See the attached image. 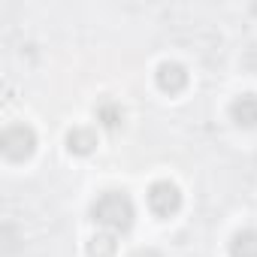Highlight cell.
Returning a JSON list of instances; mask_svg holds the SVG:
<instances>
[{
  "instance_id": "obj_1",
  "label": "cell",
  "mask_w": 257,
  "mask_h": 257,
  "mask_svg": "<svg viewBox=\"0 0 257 257\" xmlns=\"http://www.w3.org/2000/svg\"><path fill=\"white\" fill-rule=\"evenodd\" d=\"M134 218H137L134 200L124 191H106L91 203V221L112 233H127L134 227Z\"/></svg>"
},
{
  "instance_id": "obj_2",
  "label": "cell",
  "mask_w": 257,
  "mask_h": 257,
  "mask_svg": "<svg viewBox=\"0 0 257 257\" xmlns=\"http://www.w3.org/2000/svg\"><path fill=\"white\" fill-rule=\"evenodd\" d=\"M0 149H4V155L10 161H25L34 155L37 149V134H34V127L28 124H10L4 137H0Z\"/></svg>"
},
{
  "instance_id": "obj_3",
  "label": "cell",
  "mask_w": 257,
  "mask_h": 257,
  "mask_svg": "<svg viewBox=\"0 0 257 257\" xmlns=\"http://www.w3.org/2000/svg\"><path fill=\"white\" fill-rule=\"evenodd\" d=\"M149 209L158 215V218H173L179 209H182V191L176 182H155L149 188Z\"/></svg>"
},
{
  "instance_id": "obj_4",
  "label": "cell",
  "mask_w": 257,
  "mask_h": 257,
  "mask_svg": "<svg viewBox=\"0 0 257 257\" xmlns=\"http://www.w3.org/2000/svg\"><path fill=\"white\" fill-rule=\"evenodd\" d=\"M155 79H158V88L167 91V94H179V91L188 88V70H185L179 61H164V64H158Z\"/></svg>"
},
{
  "instance_id": "obj_5",
  "label": "cell",
  "mask_w": 257,
  "mask_h": 257,
  "mask_svg": "<svg viewBox=\"0 0 257 257\" xmlns=\"http://www.w3.org/2000/svg\"><path fill=\"white\" fill-rule=\"evenodd\" d=\"M230 118L239 127H257V94H239L230 103Z\"/></svg>"
},
{
  "instance_id": "obj_6",
  "label": "cell",
  "mask_w": 257,
  "mask_h": 257,
  "mask_svg": "<svg viewBox=\"0 0 257 257\" xmlns=\"http://www.w3.org/2000/svg\"><path fill=\"white\" fill-rule=\"evenodd\" d=\"M67 149L73 155H91L97 149V134L91 131V127H73V131L67 134Z\"/></svg>"
},
{
  "instance_id": "obj_7",
  "label": "cell",
  "mask_w": 257,
  "mask_h": 257,
  "mask_svg": "<svg viewBox=\"0 0 257 257\" xmlns=\"http://www.w3.org/2000/svg\"><path fill=\"white\" fill-rule=\"evenodd\" d=\"M230 257H257V227H245L230 239Z\"/></svg>"
},
{
  "instance_id": "obj_8",
  "label": "cell",
  "mask_w": 257,
  "mask_h": 257,
  "mask_svg": "<svg viewBox=\"0 0 257 257\" xmlns=\"http://www.w3.org/2000/svg\"><path fill=\"white\" fill-rule=\"evenodd\" d=\"M85 251H88V257H115L118 242H115V236H112V233H97V236H91V239H88Z\"/></svg>"
},
{
  "instance_id": "obj_9",
  "label": "cell",
  "mask_w": 257,
  "mask_h": 257,
  "mask_svg": "<svg viewBox=\"0 0 257 257\" xmlns=\"http://www.w3.org/2000/svg\"><path fill=\"white\" fill-rule=\"evenodd\" d=\"M97 118L103 121V127H109V131H118V127L124 124V109L115 103V100H103L97 106Z\"/></svg>"
},
{
  "instance_id": "obj_10",
  "label": "cell",
  "mask_w": 257,
  "mask_h": 257,
  "mask_svg": "<svg viewBox=\"0 0 257 257\" xmlns=\"http://www.w3.org/2000/svg\"><path fill=\"white\" fill-rule=\"evenodd\" d=\"M134 257H164V254H161V251H155V248H140Z\"/></svg>"
}]
</instances>
